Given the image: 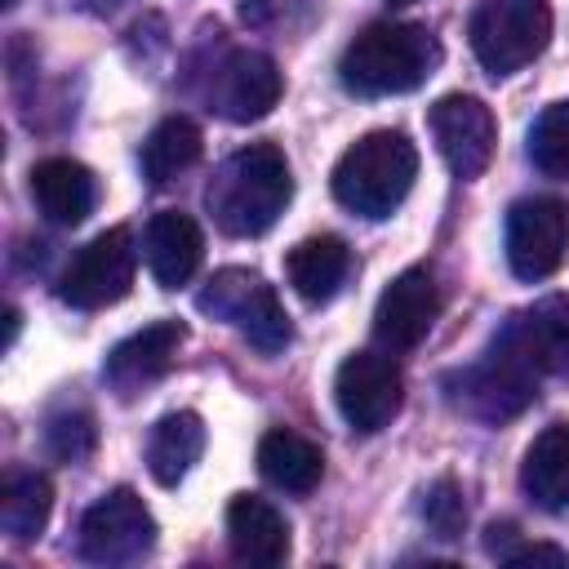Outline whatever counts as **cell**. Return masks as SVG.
Listing matches in <instances>:
<instances>
[{
	"label": "cell",
	"instance_id": "cell-1",
	"mask_svg": "<svg viewBox=\"0 0 569 569\" xmlns=\"http://www.w3.org/2000/svg\"><path fill=\"white\" fill-rule=\"evenodd\" d=\"M293 173L276 142H249L236 156L218 164V173L204 187V209L213 213V227L249 240L262 236L289 204Z\"/></svg>",
	"mask_w": 569,
	"mask_h": 569
},
{
	"label": "cell",
	"instance_id": "cell-2",
	"mask_svg": "<svg viewBox=\"0 0 569 569\" xmlns=\"http://www.w3.org/2000/svg\"><path fill=\"white\" fill-rule=\"evenodd\" d=\"M440 67V40L418 22H369L338 62V76L360 98L418 89Z\"/></svg>",
	"mask_w": 569,
	"mask_h": 569
},
{
	"label": "cell",
	"instance_id": "cell-3",
	"mask_svg": "<svg viewBox=\"0 0 569 569\" xmlns=\"http://www.w3.org/2000/svg\"><path fill=\"white\" fill-rule=\"evenodd\" d=\"M418 178V147L400 129L356 138L333 164V200L360 218H391Z\"/></svg>",
	"mask_w": 569,
	"mask_h": 569
},
{
	"label": "cell",
	"instance_id": "cell-4",
	"mask_svg": "<svg viewBox=\"0 0 569 569\" xmlns=\"http://www.w3.org/2000/svg\"><path fill=\"white\" fill-rule=\"evenodd\" d=\"M196 307L231 329H240V338L249 347H258L262 356H276L289 347L293 338V325H289V311L284 302L276 298V289L249 271V267H227L218 276L204 280V289L196 293Z\"/></svg>",
	"mask_w": 569,
	"mask_h": 569
},
{
	"label": "cell",
	"instance_id": "cell-5",
	"mask_svg": "<svg viewBox=\"0 0 569 569\" xmlns=\"http://www.w3.org/2000/svg\"><path fill=\"white\" fill-rule=\"evenodd\" d=\"M471 53L498 80L533 62L551 40V9L547 0H480L471 22Z\"/></svg>",
	"mask_w": 569,
	"mask_h": 569
},
{
	"label": "cell",
	"instance_id": "cell-6",
	"mask_svg": "<svg viewBox=\"0 0 569 569\" xmlns=\"http://www.w3.org/2000/svg\"><path fill=\"white\" fill-rule=\"evenodd\" d=\"M533 365H529V356L511 342V333L502 338V347L498 351H489L480 365H471V369H462L449 387V400L458 405V409H467V413H476V418H485V422H502V418H516L529 400H533Z\"/></svg>",
	"mask_w": 569,
	"mask_h": 569
},
{
	"label": "cell",
	"instance_id": "cell-7",
	"mask_svg": "<svg viewBox=\"0 0 569 569\" xmlns=\"http://www.w3.org/2000/svg\"><path fill=\"white\" fill-rule=\"evenodd\" d=\"M133 267H138V249H133V231L129 227H111L102 236H93L71 267L58 280V298L76 311H98L111 307L129 293L133 284Z\"/></svg>",
	"mask_w": 569,
	"mask_h": 569
},
{
	"label": "cell",
	"instance_id": "cell-8",
	"mask_svg": "<svg viewBox=\"0 0 569 569\" xmlns=\"http://www.w3.org/2000/svg\"><path fill=\"white\" fill-rule=\"evenodd\" d=\"M333 400L351 431L360 436L382 431L405 400L400 365L387 351H351L333 373Z\"/></svg>",
	"mask_w": 569,
	"mask_h": 569
},
{
	"label": "cell",
	"instance_id": "cell-9",
	"mask_svg": "<svg viewBox=\"0 0 569 569\" xmlns=\"http://www.w3.org/2000/svg\"><path fill=\"white\" fill-rule=\"evenodd\" d=\"M156 547V516L133 489L102 493L80 520V556L89 565H133Z\"/></svg>",
	"mask_w": 569,
	"mask_h": 569
},
{
	"label": "cell",
	"instance_id": "cell-10",
	"mask_svg": "<svg viewBox=\"0 0 569 569\" xmlns=\"http://www.w3.org/2000/svg\"><path fill=\"white\" fill-rule=\"evenodd\" d=\"M569 258V204L556 196H525L507 209V267L520 280H547Z\"/></svg>",
	"mask_w": 569,
	"mask_h": 569
},
{
	"label": "cell",
	"instance_id": "cell-11",
	"mask_svg": "<svg viewBox=\"0 0 569 569\" xmlns=\"http://www.w3.org/2000/svg\"><path fill=\"white\" fill-rule=\"evenodd\" d=\"M431 138H436V151L440 160L449 164L453 178H480L493 160V147H498V124H493V111L471 98V93H445L431 116Z\"/></svg>",
	"mask_w": 569,
	"mask_h": 569
},
{
	"label": "cell",
	"instance_id": "cell-12",
	"mask_svg": "<svg viewBox=\"0 0 569 569\" xmlns=\"http://www.w3.org/2000/svg\"><path fill=\"white\" fill-rule=\"evenodd\" d=\"M280 67L258 53V49H231L218 71H213V89H209V102L222 120L231 124H249V120H262L276 102H280Z\"/></svg>",
	"mask_w": 569,
	"mask_h": 569
},
{
	"label": "cell",
	"instance_id": "cell-13",
	"mask_svg": "<svg viewBox=\"0 0 569 569\" xmlns=\"http://www.w3.org/2000/svg\"><path fill=\"white\" fill-rule=\"evenodd\" d=\"M440 316V289L431 280L427 267H409L400 271L382 293H378V307H373V338L387 347V351H409L418 347L431 325Z\"/></svg>",
	"mask_w": 569,
	"mask_h": 569
},
{
	"label": "cell",
	"instance_id": "cell-14",
	"mask_svg": "<svg viewBox=\"0 0 569 569\" xmlns=\"http://www.w3.org/2000/svg\"><path fill=\"white\" fill-rule=\"evenodd\" d=\"M182 338H187V329H182L178 320H156V325L129 333V338L116 342V347L107 351V360H102L107 387H111L120 400H129V396H138L142 387L160 382V378L169 373V365H173Z\"/></svg>",
	"mask_w": 569,
	"mask_h": 569
},
{
	"label": "cell",
	"instance_id": "cell-15",
	"mask_svg": "<svg viewBox=\"0 0 569 569\" xmlns=\"http://www.w3.org/2000/svg\"><path fill=\"white\" fill-rule=\"evenodd\" d=\"M142 253H147V267L156 276L160 289H178L187 284L196 271H200V258H204V231L191 213L182 209H160L151 222H147V236H142Z\"/></svg>",
	"mask_w": 569,
	"mask_h": 569
},
{
	"label": "cell",
	"instance_id": "cell-16",
	"mask_svg": "<svg viewBox=\"0 0 569 569\" xmlns=\"http://www.w3.org/2000/svg\"><path fill=\"white\" fill-rule=\"evenodd\" d=\"M227 542H231L236 560L271 569V565H280L289 556V520L267 498L236 493L231 507H227Z\"/></svg>",
	"mask_w": 569,
	"mask_h": 569
},
{
	"label": "cell",
	"instance_id": "cell-17",
	"mask_svg": "<svg viewBox=\"0 0 569 569\" xmlns=\"http://www.w3.org/2000/svg\"><path fill=\"white\" fill-rule=\"evenodd\" d=\"M31 196L40 204V213L58 227H80L93 213L98 200V182L80 160L67 156H49L31 169Z\"/></svg>",
	"mask_w": 569,
	"mask_h": 569
},
{
	"label": "cell",
	"instance_id": "cell-18",
	"mask_svg": "<svg viewBox=\"0 0 569 569\" xmlns=\"http://www.w3.org/2000/svg\"><path fill=\"white\" fill-rule=\"evenodd\" d=\"M507 333L529 356L533 369L551 378H569V293H551L533 302Z\"/></svg>",
	"mask_w": 569,
	"mask_h": 569
},
{
	"label": "cell",
	"instance_id": "cell-19",
	"mask_svg": "<svg viewBox=\"0 0 569 569\" xmlns=\"http://www.w3.org/2000/svg\"><path fill=\"white\" fill-rule=\"evenodd\" d=\"M258 471L267 485H276L284 493H311L325 476V453L316 440H307L289 427H271L258 440Z\"/></svg>",
	"mask_w": 569,
	"mask_h": 569
},
{
	"label": "cell",
	"instance_id": "cell-20",
	"mask_svg": "<svg viewBox=\"0 0 569 569\" xmlns=\"http://www.w3.org/2000/svg\"><path fill=\"white\" fill-rule=\"evenodd\" d=\"M520 485L533 507L569 511V422H551L547 431H538V440L525 453Z\"/></svg>",
	"mask_w": 569,
	"mask_h": 569
},
{
	"label": "cell",
	"instance_id": "cell-21",
	"mask_svg": "<svg viewBox=\"0 0 569 569\" xmlns=\"http://www.w3.org/2000/svg\"><path fill=\"white\" fill-rule=\"evenodd\" d=\"M347 271H351V253L338 236H307L284 258V276L293 284V293L307 302H329L338 293V284L347 280Z\"/></svg>",
	"mask_w": 569,
	"mask_h": 569
},
{
	"label": "cell",
	"instance_id": "cell-22",
	"mask_svg": "<svg viewBox=\"0 0 569 569\" xmlns=\"http://www.w3.org/2000/svg\"><path fill=\"white\" fill-rule=\"evenodd\" d=\"M204 453V422L191 409L164 413L147 440V471L156 485H178Z\"/></svg>",
	"mask_w": 569,
	"mask_h": 569
},
{
	"label": "cell",
	"instance_id": "cell-23",
	"mask_svg": "<svg viewBox=\"0 0 569 569\" xmlns=\"http://www.w3.org/2000/svg\"><path fill=\"white\" fill-rule=\"evenodd\" d=\"M200 147H204V138H200L196 120H187V116H164V120L147 133L142 156H138L147 182H151V187L173 182L178 173H187V169L200 160Z\"/></svg>",
	"mask_w": 569,
	"mask_h": 569
},
{
	"label": "cell",
	"instance_id": "cell-24",
	"mask_svg": "<svg viewBox=\"0 0 569 569\" xmlns=\"http://www.w3.org/2000/svg\"><path fill=\"white\" fill-rule=\"evenodd\" d=\"M53 511V485L40 471H13L0 493V529L18 542L40 538Z\"/></svg>",
	"mask_w": 569,
	"mask_h": 569
},
{
	"label": "cell",
	"instance_id": "cell-25",
	"mask_svg": "<svg viewBox=\"0 0 569 569\" xmlns=\"http://www.w3.org/2000/svg\"><path fill=\"white\" fill-rule=\"evenodd\" d=\"M529 160L547 178H569V98L551 102L529 129Z\"/></svg>",
	"mask_w": 569,
	"mask_h": 569
},
{
	"label": "cell",
	"instance_id": "cell-26",
	"mask_svg": "<svg viewBox=\"0 0 569 569\" xmlns=\"http://www.w3.org/2000/svg\"><path fill=\"white\" fill-rule=\"evenodd\" d=\"M422 520L431 525L436 538H458L467 525V507H462V489L453 480H436L422 493Z\"/></svg>",
	"mask_w": 569,
	"mask_h": 569
},
{
	"label": "cell",
	"instance_id": "cell-27",
	"mask_svg": "<svg viewBox=\"0 0 569 569\" xmlns=\"http://www.w3.org/2000/svg\"><path fill=\"white\" fill-rule=\"evenodd\" d=\"M49 449L62 462H80L93 449V418L89 413H62L49 422Z\"/></svg>",
	"mask_w": 569,
	"mask_h": 569
},
{
	"label": "cell",
	"instance_id": "cell-28",
	"mask_svg": "<svg viewBox=\"0 0 569 569\" xmlns=\"http://www.w3.org/2000/svg\"><path fill=\"white\" fill-rule=\"evenodd\" d=\"M533 560L565 565V551H560V547H542V542H533V547H520V551H511V556H507V565H533Z\"/></svg>",
	"mask_w": 569,
	"mask_h": 569
},
{
	"label": "cell",
	"instance_id": "cell-29",
	"mask_svg": "<svg viewBox=\"0 0 569 569\" xmlns=\"http://www.w3.org/2000/svg\"><path fill=\"white\" fill-rule=\"evenodd\" d=\"M391 4H413V0H391Z\"/></svg>",
	"mask_w": 569,
	"mask_h": 569
},
{
	"label": "cell",
	"instance_id": "cell-30",
	"mask_svg": "<svg viewBox=\"0 0 569 569\" xmlns=\"http://www.w3.org/2000/svg\"><path fill=\"white\" fill-rule=\"evenodd\" d=\"M0 4H4V9H9V4H13V0H0Z\"/></svg>",
	"mask_w": 569,
	"mask_h": 569
},
{
	"label": "cell",
	"instance_id": "cell-31",
	"mask_svg": "<svg viewBox=\"0 0 569 569\" xmlns=\"http://www.w3.org/2000/svg\"><path fill=\"white\" fill-rule=\"evenodd\" d=\"M98 4H116V0H98Z\"/></svg>",
	"mask_w": 569,
	"mask_h": 569
}]
</instances>
